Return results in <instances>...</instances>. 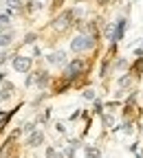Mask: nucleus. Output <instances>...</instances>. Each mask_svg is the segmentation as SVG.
<instances>
[{
    "instance_id": "36",
    "label": "nucleus",
    "mask_w": 143,
    "mask_h": 158,
    "mask_svg": "<svg viewBox=\"0 0 143 158\" xmlns=\"http://www.w3.org/2000/svg\"><path fill=\"white\" fill-rule=\"evenodd\" d=\"M97 2H99V5H108V2H110V0H97Z\"/></svg>"
},
{
    "instance_id": "31",
    "label": "nucleus",
    "mask_w": 143,
    "mask_h": 158,
    "mask_svg": "<svg viewBox=\"0 0 143 158\" xmlns=\"http://www.w3.org/2000/svg\"><path fill=\"white\" fill-rule=\"evenodd\" d=\"M40 55H42V48H40L37 44H33V53H31V57L35 59V57H40Z\"/></svg>"
},
{
    "instance_id": "29",
    "label": "nucleus",
    "mask_w": 143,
    "mask_h": 158,
    "mask_svg": "<svg viewBox=\"0 0 143 158\" xmlns=\"http://www.w3.org/2000/svg\"><path fill=\"white\" fill-rule=\"evenodd\" d=\"M139 149H141V145H139V141H134V143H130V145H128V152H130V154H136Z\"/></svg>"
},
{
    "instance_id": "18",
    "label": "nucleus",
    "mask_w": 143,
    "mask_h": 158,
    "mask_svg": "<svg viewBox=\"0 0 143 158\" xmlns=\"http://www.w3.org/2000/svg\"><path fill=\"white\" fill-rule=\"evenodd\" d=\"M51 114H53V112H51V108L40 110V112H37V116H35V123H37V125H46V123L51 121Z\"/></svg>"
},
{
    "instance_id": "10",
    "label": "nucleus",
    "mask_w": 143,
    "mask_h": 158,
    "mask_svg": "<svg viewBox=\"0 0 143 158\" xmlns=\"http://www.w3.org/2000/svg\"><path fill=\"white\" fill-rule=\"evenodd\" d=\"M112 55H104V59L99 62V68H97V75H99V79H108V75L112 73Z\"/></svg>"
},
{
    "instance_id": "4",
    "label": "nucleus",
    "mask_w": 143,
    "mask_h": 158,
    "mask_svg": "<svg viewBox=\"0 0 143 158\" xmlns=\"http://www.w3.org/2000/svg\"><path fill=\"white\" fill-rule=\"evenodd\" d=\"M44 62H46V66H49V68H57V70H62V68L66 66V62H68V53H66L64 48H55V51H51V53L44 57Z\"/></svg>"
},
{
    "instance_id": "32",
    "label": "nucleus",
    "mask_w": 143,
    "mask_h": 158,
    "mask_svg": "<svg viewBox=\"0 0 143 158\" xmlns=\"http://www.w3.org/2000/svg\"><path fill=\"white\" fill-rule=\"evenodd\" d=\"M132 55L134 57H143V46H134L132 48Z\"/></svg>"
},
{
    "instance_id": "14",
    "label": "nucleus",
    "mask_w": 143,
    "mask_h": 158,
    "mask_svg": "<svg viewBox=\"0 0 143 158\" xmlns=\"http://www.w3.org/2000/svg\"><path fill=\"white\" fill-rule=\"evenodd\" d=\"M73 86L66 81V79H62V77H57V79H53L51 81V90H53V94H62V92H66V90H71Z\"/></svg>"
},
{
    "instance_id": "9",
    "label": "nucleus",
    "mask_w": 143,
    "mask_h": 158,
    "mask_svg": "<svg viewBox=\"0 0 143 158\" xmlns=\"http://www.w3.org/2000/svg\"><path fill=\"white\" fill-rule=\"evenodd\" d=\"M13 40H15V31L13 27H0V48H9L13 44Z\"/></svg>"
},
{
    "instance_id": "17",
    "label": "nucleus",
    "mask_w": 143,
    "mask_h": 158,
    "mask_svg": "<svg viewBox=\"0 0 143 158\" xmlns=\"http://www.w3.org/2000/svg\"><path fill=\"white\" fill-rule=\"evenodd\" d=\"M5 7H7V11H9L11 15L24 11V2H22V0H5Z\"/></svg>"
},
{
    "instance_id": "5",
    "label": "nucleus",
    "mask_w": 143,
    "mask_h": 158,
    "mask_svg": "<svg viewBox=\"0 0 143 158\" xmlns=\"http://www.w3.org/2000/svg\"><path fill=\"white\" fill-rule=\"evenodd\" d=\"M51 27L55 29V31H59V33H66L71 27H75V20H73V11L71 9H66V11H62L53 22H51Z\"/></svg>"
},
{
    "instance_id": "35",
    "label": "nucleus",
    "mask_w": 143,
    "mask_h": 158,
    "mask_svg": "<svg viewBox=\"0 0 143 158\" xmlns=\"http://www.w3.org/2000/svg\"><path fill=\"white\" fill-rule=\"evenodd\" d=\"M62 2H64V0H53V7H55V9H57V7H59V5H62Z\"/></svg>"
},
{
    "instance_id": "15",
    "label": "nucleus",
    "mask_w": 143,
    "mask_h": 158,
    "mask_svg": "<svg viewBox=\"0 0 143 158\" xmlns=\"http://www.w3.org/2000/svg\"><path fill=\"white\" fill-rule=\"evenodd\" d=\"M99 121H101V125H104L106 130H112V127L117 125V116H115V112L104 110V112L99 114Z\"/></svg>"
},
{
    "instance_id": "12",
    "label": "nucleus",
    "mask_w": 143,
    "mask_h": 158,
    "mask_svg": "<svg viewBox=\"0 0 143 158\" xmlns=\"http://www.w3.org/2000/svg\"><path fill=\"white\" fill-rule=\"evenodd\" d=\"M130 75L136 79V81H141L143 79V57H134V62H130Z\"/></svg>"
},
{
    "instance_id": "7",
    "label": "nucleus",
    "mask_w": 143,
    "mask_h": 158,
    "mask_svg": "<svg viewBox=\"0 0 143 158\" xmlns=\"http://www.w3.org/2000/svg\"><path fill=\"white\" fill-rule=\"evenodd\" d=\"M33 86L40 90V92H44L46 88H51V81H53V77H51V73L46 70V68H33Z\"/></svg>"
},
{
    "instance_id": "19",
    "label": "nucleus",
    "mask_w": 143,
    "mask_h": 158,
    "mask_svg": "<svg viewBox=\"0 0 143 158\" xmlns=\"http://www.w3.org/2000/svg\"><path fill=\"white\" fill-rule=\"evenodd\" d=\"M84 158H101V149L97 145H84Z\"/></svg>"
},
{
    "instance_id": "37",
    "label": "nucleus",
    "mask_w": 143,
    "mask_h": 158,
    "mask_svg": "<svg viewBox=\"0 0 143 158\" xmlns=\"http://www.w3.org/2000/svg\"><path fill=\"white\" fill-rule=\"evenodd\" d=\"M139 130H141V132H143V121H141V123H139Z\"/></svg>"
},
{
    "instance_id": "6",
    "label": "nucleus",
    "mask_w": 143,
    "mask_h": 158,
    "mask_svg": "<svg viewBox=\"0 0 143 158\" xmlns=\"http://www.w3.org/2000/svg\"><path fill=\"white\" fill-rule=\"evenodd\" d=\"M126 31H128V18H126V15H119V18L115 20V29H112L110 44H112V46H119L121 40L126 37Z\"/></svg>"
},
{
    "instance_id": "28",
    "label": "nucleus",
    "mask_w": 143,
    "mask_h": 158,
    "mask_svg": "<svg viewBox=\"0 0 143 158\" xmlns=\"http://www.w3.org/2000/svg\"><path fill=\"white\" fill-rule=\"evenodd\" d=\"M33 79H35V77H33V70L24 75V88H33Z\"/></svg>"
},
{
    "instance_id": "21",
    "label": "nucleus",
    "mask_w": 143,
    "mask_h": 158,
    "mask_svg": "<svg viewBox=\"0 0 143 158\" xmlns=\"http://www.w3.org/2000/svg\"><path fill=\"white\" fill-rule=\"evenodd\" d=\"M104 110H106V106H104V99H99V97H97L95 101H93V112H90V114H93V116H99Z\"/></svg>"
},
{
    "instance_id": "16",
    "label": "nucleus",
    "mask_w": 143,
    "mask_h": 158,
    "mask_svg": "<svg viewBox=\"0 0 143 158\" xmlns=\"http://www.w3.org/2000/svg\"><path fill=\"white\" fill-rule=\"evenodd\" d=\"M130 68V62L126 57H115L112 59V73H128Z\"/></svg>"
},
{
    "instance_id": "20",
    "label": "nucleus",
    "mask_w": 143,
    "mask_h": 158,
    "mask_svg": "<svg viewBox=\"0 0 143 158\" xmlns=\"http://www.w3.org/2000/svg\"><path fill=\"white\" fill-rule=\"evenodd\" d=\"M33 130H37V123H35V118H33V121H24L22 125H20V134H24V136H29Z\"/></svg>"
},
{
    "instance_id": "1",
    "label": "nucleus",
    "mask_w": 143,
    "mask_h": 158,
    "mask_svg": "<svg viewBox=\"0 0 143 158\" xmlns=\"http://www.w3.org/2000/svg\"><path fill=\"white\" fill-rule=\"evenodd\" d=\"M90 68H93V59L88 57H73L66 62V66L62 68V79H66V81L71 86H75L77 81H81V79H88L90 75Z\"/></svg>"
},
{
    "instance_id": "2",
    "label": "nucleus",
    "mask_w": 143,
    "mask_h": 158,
    "mask_svg": "<svg viewBox=\"0 0 143 158\" xmlns=\"http://www.w3.org/2000/svg\"><path fill=\"white\" fill-rule=\"evenodd\" d=\"M99 44V35H90V33H77L71 40V53L75 57H86L90 53L97 51Z\"/></svg>"
},
{
    "instance_id": "34",
    "label": "nucleus",
    "mask_w": 143,
    "mask_h": 158,
    "mask_svg": "<svg viewBox=\"0 0 143 158\" xmlns=\"http://www.w3.org/2000/svg\"><path fill=\"white\" fill-rule=\"evenodd\" d=\"M132 156H134V158H143V147H141V149H139L136 154H132Z\"/></svg>"
},
{
    "instance_id": "23",
    "label": "nucleus",
    "mask_w": 143,
    "mask_h": 158,
    "mask_svg": "<svg viewBox=\"0 0 143 158\" xmlns=\"http://www.w3.org/2000/svg\"><path fill=\"white\" fill-rule=\"evenodd\" d=\"M35 42H37V33H33V31L22 37V46H33Z\"/></svg>"
},
{
    "instance_id": "25",
    "label": "nucleus",
    "mask_w": 143,
    "mask_h": 158,
    "mask_svg": "<svg viewBox=\"0 0 143 158\" xmlns=\"http://www.w3.org/2000/svg\"><path fill=\"white\" fill-rule=\"evenodd\" d=\"M11 24V13L5 9V11H0V27H9Z\"/></svg>"
},
{
    "instance_id": "8",
    "label": "nucleus",
    "mask_w": 143,
    "mask_h": 158,
    "mask_svg": "<svg viewBox=\"0 0 143 158\" xmlns=\"http://www.w3.org/2000/svg\"><path fill=\"white\" fill-rule=\"evenodd\" d=\"M134 84H136V79L130 75V70H128V73H121V75L117 77V81H115V86H117V94H121V92L130 90Z\"/></svg>"
},
{
    "instance_id": "3",
    "label": "nucleus",
    "mask_w": 143,
    "mask_h": 158,
    "mask_svg": "<svg viewBox=\"0 0 143 158\" xmlns=\"http://www.w3.org/2000/svg\"><path fill=\"white\" fill-rule=\"evenodd\" d=\"M9 64H11V68H13L15 73L27 75V73H31V70L35 68V59H33L31 55H20V53H13V55H11V59H9Z\"/></svg>"
},
{
    "instance_id": "30",
    "label": "nucleus",
    "mask_w": 143,
    "mask_h": 158,
    "mask_svg": "<svg viewBox=\"0 0 143 158\" xmlns=\"http://www.w3.org/2000/svg\"><path fill=\"white\" fill-rule=\"evenodd\" d=\"M55 130H57V134H66V125H64L62 121H57V123H55Z\"/></svg>"
},
{
    "instance_id": "27",
    "label": "nucleus",
    "mask_w": 143,
    "mask_h": 158,
    "mask_svg": "<svg viewBox=\"0 0 143 158\" xmlns=\"http://www.w3.org/2000/svg\"><path fill=\"white\" fill-rule=\"evenodd\" d=\"M46 97H49V94H46V90H44V92H40V94H37V99H33V101H31V106H33V108H37L42 101H46Z\"/></svg>"
},
{
    "instance_id": "33",
    "label": "nucleus",
    "mask_w": 143,
    "mask_h": 158,
    "mask_svg": "<svg viewBox=\"0 0 143 158\" xmlns=\"http://www.w3.org/2000/svg\"><path fill=\"white\" fill-rule=\"evenodd\" d=\"M5 81H7V73H5V70H0V86H2Z\"/></svg>"
},
{
    "instance_id": "26",
    "label": "nucleus",
    "mask_w": 143,
    "mask_h": 158,
    "mask_svg": "<svg viewBox=\"0 0 143 158\" xmlns=\"http://www.w3.org/2000/svg\"><path fill=\"white\" fill-rule=\"evenodd\" d=\"M112 29H115V22L104 24V29H101V35H104V37H108V42H110V37H112Z\"/></svg>"
},
{
    "instance_id": "22",
    "label": "nucleus",
    "mask_w": 143,
    "mask_h": 158,
    "mask_svg": "<svg viewBox=\"0 0 143 158\" xmlns=\"http://www.w3.org/2000/svg\"><path fill=\"white\" fill-rule=\"evenodd\" d=\"M81 99H84V101H95V99H97V92H95V88H84V90H81Z\"/></svg>"
},
{
    "instance_id": "11",
    "label": "nucleus",
    "mask_w": 143,
    "mask_h": 158,
    "mask_svg": "<svg viewBox=\"0 0 143 158\" xmlns=\"http://www.w3.org/2000/svg\"><path fill=\"white\" fill-rule=\"evenodd\" d=\"M44 138H46V134H44V130H33L29 136H27V147H40V145H44Z\"/></svg>"
},
{
    "instance_id": "13",
    "label": "nucleus",
    "mask_w": 143,
    "mask_h": 158,
    "mask_svg": "<svg viewBox=\"0 0 143 158\" xmlns=\"http://www.w3.org/2000/svg\"><path fill=\"white\" fill-rule=\"evenodd\" d=\"M13 97H15V86H13V81L7 79V81L0 86V103L7 101V99H13Z\"/></svg>"
},
{
    "instance_id": "24",
    "label": "nucleus",
    "mask_w": 143,
    "mask_h": 158,
    "mask_svg": "<svg viewBox=\"0 0 143 158\" xmlns=\"http://www.w3.org/2000/svg\"><path fill=\"white\" fill-rule=\"evenodd\" d=\"M11 51L9 48H0V68H2L5 64H9V59H11Z\"/></svg>"
}]
</instances>
